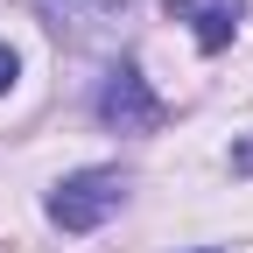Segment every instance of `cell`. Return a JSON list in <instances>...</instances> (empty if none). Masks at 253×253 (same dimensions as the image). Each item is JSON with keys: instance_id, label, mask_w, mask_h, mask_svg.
Wrapping results in <instances>:
<instances>
[{"instance_id": "obj_1", "label": "cell", "mask_w": 253, "mask_h": 253, "mask_svg": "<svg viewBox=\"0 0 253 253\" xmlns=\"http://www.w3.org/2000/svg\"><path fill=\"white\" fill-rule=\"evenodd\" d=\"M120 204H126V176H120V169H78V176H63V183L49 190V225H63V232H99Z\"/></svg>"}, {"instance_id": "obj_2", "label": "cell", "mask_w": 253, "mask_h": 253, "mask_svg": "<svg viewBox=\"0 0 253 253\" xmlns=\"http://www.w3.org/2000/svg\"><path fill=\"white\" fill-rule=\"evenodd\" d=\"M91 106H99V120L113 126V134H155V126L169 120V106L148 91V78L134 71V63H120V71L99 84V99H91Z\"/></svg>"}, {"instance_id": "obj_3", "label": "cell", "mask_w": 253, "mask_h": 253, "mask_svg": "<svg viewBox=\"0 0 253 253\" xmlns=\"http://www.w3.org/2000/svg\"><path fill=\"white\" fill-rule=\"evenodd\" d=\"M36 7L63 42H106V28L126 14V0H36Z\"/></svg>"}, {"instance_id": "obj_4", "label": "cell", "mask_w": 253, "mask_h": 253, "mask_svg": "<svg viewBox=\"0 0 253 253\" xmlns=\"http://www.w3.org/2000/svg\"><path fill=\"white\" fill-rule=\"evenodd\" d=\"M239 28V7L232 0H218V7H197V49H225Z\"/></svg>"}, {"instance_id": "obj_5", "label": "cell", "mask_w": 253, "mask_h": 253, "mask_svg": "<svg viewBox=\"0 0 253 253\" xmlns=\"http://www.w3.org/2000/svg\"><path fill=\"white\" fill-rule=\"evenodd\" d=\"M14 71H21V63H14V49H7V42H0V91H7V84H14Z\"/></svg>"}, {"instance_id": "obj_6", "label": "cell", "mask_w": 253, "mask_h": 253, "mask_svg": "<svg viewBox=\"0 0 253 253\" xmlns=\"http://www.w3.org/2000/svg\"><path fill=\"white\" fill-rule=\"evenodd\" d=\"M232 169H239V176H253V141H239V148H232Z\"/></svg>"}, {"instance_id": "obj_7", "label": "cell", "mask_w": 253, "mask_h": 253, "mask_svg": "<svg viewBox=\"0 0 253 253\" xmlns=\"http://www.w3.org/2000/svg\"><path fill=\"white\" fill-rule=\"evenodd\" d=\"M204 253H211V246H204Z\"/></svg>"}]
</instances>
